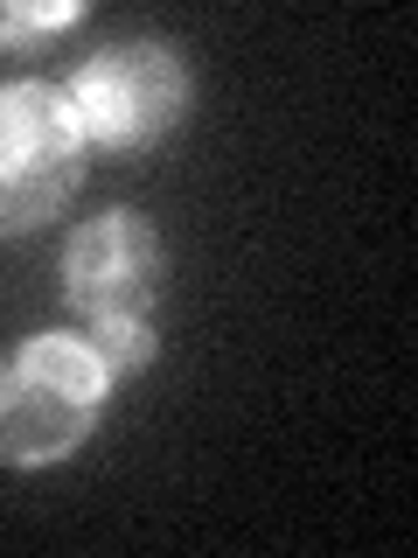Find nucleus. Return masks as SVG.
Masks as SVG:
<instances>
[{"label": "nucleus", "instance_id": "nucleus-1", "mask_svg": "<svg viewBox=\"0 0 418 558\" xmlns=\"http://www.w3.org/2000/svg\"><path fill=\"white\" fill-rule=\"evenodd\" d=\"M112 371L84 328L28 336L0 363V468H57L98 433L112 405Z\"/></svg>", "mask_w": 418, "mask_h": 558}, {"label": "nucleus", "instance_id": "nucleus-2", "mask_svg": "<svg viewBox=\"0 0 418 558\" xmlns=\"http://www.w3.org/2000/svg\"><path fill=\"white\" fill-rule=\"evenodd\" d=\"M70 92V112H77V133L84 147L98 154H147L182 126L188 98V63L182 49L168 43H119V49H98L84 70L63 77Z\"/></svg>", "mask_w": 418, "mask_h": 558}, {"label": "nucleus", "instance_id": "nucleus-3", "mask_svg": "<svg viewBox=\"0 0 418 558\" xmlns=\"http://www.w3.org/2000/svg\"><path fill=\"white\" fill-rule=\"evenodd\" d=\"M84 154L91 147L77 133L63 84H0V238L57 217L84 182Z\"/></svg>", "mask_w": 418, "mask_h": 558}, {"label": "nucleus", "instance_id": "nucleus-4", "mask_svg": "<svg viewBox=\"0 0 418 558\" xmlns=\"http://www.w3.org/2000/svg\"><path fill=\"white\" fill-rule=\"evenodd\" d=\"M168 293V244L139 209H104L63 244V307L77 322H147Z\"/></svg>", "mask_w": 418, "mask_h": 558}, {"label": "nucleus", "instance_id": "nucleus-5", "mask_svg": "<svg viewBox=\"0 0 418 558\" xmlns=\"http://www.w3.org/2000/svg\"><path fill=\"white\" fill-rule=\"evenodd\" d=\"M77 22H84V0H0V49L35 57L49 35H63Z\"/></svg>", "mask_w": 418, "mask_h": 558}, {"label": "nucleus", "instance_id": "nucleus-6", "mask_svg": "<svg viewBox=\"0 0 418 558\" xmlns=\"http://www.w3.org/2000/svg\"><path fill=\"white\" fill-rule=\"evenodd\" d=\"M84 336H91V349L104 356L112 377H139V371H153V356H161L153 322H133V314H119V322H84Z\"/></svg>", "mask_w": 418, "mask_h": 558}]
</instances>
